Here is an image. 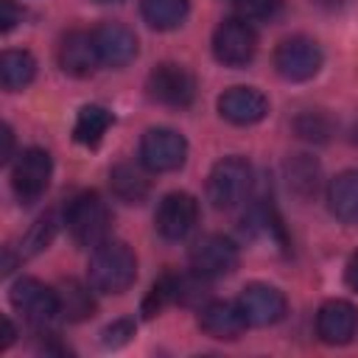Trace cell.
Returning <instances> with one entry per match:
<instances>
[{
  "label": "cell",
  "instance_id": "cell-1",
  "mask_svg": "<svg viewBox=\"0 0 358 358\" xmlns=\"http://www.w3.org/2000/svg\"><path fill=\"white\" fill-rule=\"evenodd\" d=\"M137 277V257L123 241H103L95 246L87 280L101 294H123Z\"/></svg>",
  "mask_w": 358,
  "mask_h": 358
},
{
  "label": "cell",
  "instance_id": "cell-2",
  "mask_svg": "<svg viewBox=\"0 0 358 358\" xmlns=\"http://www.w3.org/2000/svg\"><path fill=\"white\" fill-rule=\"evenodd\" d=\"M249 190H252V165L243 157L232 154L213 165L207 176V199L213 201V207L232 210L246 201Z\"/></svg>",
  "mask_w": 358,
  "mask_h": 358
},
{
  "label": "cell",
  "instance_id": "cell-3",
  "mask_svg": "<svg viewBox=\"0 0 358 358\" xmlns=\"http://www.w3.org/2000/svg\"><path fill=\"white\" fill-rule=\"evenodd\" d=\"M64 224L73 235L76 243L81 246H98L106 241L109 227H112V213L106 201L98 193H81L70 201L64 213Z\"/></svg>",
  "mask_w": 358,
  "mask_h": 358
},
{
  "label": "cell",
  "instance_id": "cell-4",
  "mask_svg": "<svg viewBox=\"0 0 358 358\" xmlns=\"http://www.w3.org/2000/svg\"><path fill=\"white\" fill-rule=\"evenodd\" d=\"M187 159V140L165 126L148 129L140 140V162L151 173H168L179 171Z\"/></svg>",
  "mask_w": 358,
  "mask_h": 358
},
{
  "label": "cell",
  "instance_id": "cell-5",
  "mask_svg": "<svg viewBox=\"0 0 358 358\" xmlns=\"http://www.w3.org/2000/svg\"><path fill=\"white\" fill-rule=\"evenodd\" d=\"M213 53L227 67H246L257 53V34L243 17H227L213 34Z\"/></svg>",
  "mask_w": 358,
  "mask_h": 358
},
{
  "label": "cell",
  "instance_id": "cell-6",
  "mask_svg": "<svg viewBox=\"0 0 358 358\" xmlns=\"http://www.w3.org/2000/svg\"><path fill=\"white\" fill-rule=\"evenodd\" d=\"M50 173H53V162L50 154L45 148H25L14 168H11V187L14 196L22 204H34L36 199L45 196L48 185H50Z\"/></svg>",
  "mask_w": 358,
  "mask_h": 358
},
{
  "label": "cell",
  "instance_id": "cell-7",
  "mask_svg": "<svg viewBox=\"0 0 358 358\" xmlns=\"http://www.w3.org/2000/svg\"><path fill=\"white\" fill-rule=\"evenodd\" d=\"M322 48L310 36H288L274 50V67L285 81H308L322 70Z\"/></svg>",
  "mask_w": 358,
  "mask_h": 358
},
{
  "label": "cell",
  "instance_id": "cell-8",
  "mask_svg": "<svg viewBox=\"0 0 358 358\" xmlns=\"http://www.w3.org/2000/svg\"><path fill=\"white\" fill-rule=\"evenodd\" d=\"M148 95L165 106H190L196 98V78L187 67L173 64V62H162L148 73Z\"/></svg>",
  "mask_w": 358,
  "mask_h": 358
},
{
  "label": "cell",
  "instance_id": "cell-9",
  "mask_svg": "<svg viewBox=\"0 0 358 358\" xmlns=\"http://www.w3.org/2000/svg\"><path fill=\"white\" fill-rule=\"evenodd\" d=\"M11 305L34 327L48 324L59 313V296H56V291L48 288L45 282L34 280V277H20L11 285Z\"/></svg>",
  "mask_w": 358,
  "mask_h": 358
},
{
  "label": "cell",
  "instance_id": "cell-10",
  "mask_svg": "<svg viewBox=\"0 0 358 358\" xmlns=\"http://www.w3.org/2000/svg\"><path fill=\"white\" fill-rule=\"evenodd\" d=\"M190 268L207 280L227 277L238 268V246L224 235H204L190 249Z\"/></svg>",
  "mask_w": 358,
  "mask_h": 358
},
{
  "label": "cell",
  "instance_id": "cell-11",
  "mask_svg": "<svg viewBox=\"0 0 358 358\" xmlns=\"http://www.w3.org/2000/svg\"><path fill=\"white\" fill-rule=\"evenodd\" d=\"M238 308H241L246 324L266 327V324H277L285 316L288 302H285V294L280 288H274L268 282H252L241 291Z\"/></svg>",
  "mask_w": 358,
  "mask_h": 358
},
{
  "label": "cell",
  "instance_id": "cell-12",
  "mask_svg": "<svg viewBox=\"0 0 358 358\" xmlns=\"http://www.w3.org/2000/svg\"><path fill=\"white\" fill-rule=\"evenodd\" d=\"M196 221H199V204H196V199L190 193H182V190L179 193H168L159 201L157 213H154V227L165 241L187 238L193 232Z\"/></svg>",
  "mask_w": 358,
  "mask_h": 358
},
{
  "label": "cell",
  "instance_id": "cell-13",
  "mask_svg": "<svg viewBox=\"0 0 358 358\" xmlns=\"http://www.w3.org/2000/svg\"><path fill=\"white\" fill-rule=\"evenodd\" d=\"M358 333V308L347 299H330L316 313V336L324 344H347Z\"/></svg>",
  "mask_w": 358,
  "mask_h": 358
},
{
  "label": "cell",
  "instance_id": "cell-14",
  "mask_svg": "<svg viewBox=\"0 0 358 358\" xmlns=\"http://www.w3.org/2000/svg\"><path fill=\"white\" fill-rule=\"evenodd\" d=\"M218 112L235 126H252L266 117L268 98L255 87H229L218 95Z\"/></svg>",
  "mask_w": 358,
  "mask_h": 358
},
{
  "label": "cell",
  "instance_id": "cell-15",
  "mask_svg": "<svg viewBox=\"0 0 358 358\" xmlns=\"http://www.w3.org/2000/svg\"><path fill=\"white\" fill-rule=\"evenodd\" d=\"M101 64L106 67H126L137 56V36L123 22H103L92 31Z\"/></svg>",
  "mask_w": 358,
  "mask_h": 358
},
{
  "label": "cell",
  "instance_id": "cell-16",
  "mask_svg": "<svg viewBox=\"0 0 358 358\" xmlns=\"http://www.w3.org/2000/svg\"><path fill=\"white\" fill-rule=\"evenodd\" d=\"M59 64L73 78H87L101 64L95 36L87 31H70L59 45Z\"/></svg>",
  "mask_w": 358,
  "mask_h": 358
},
{
  "label": "cell",
  "instance_id": "cell-17",
  "mask_svg": "<svg viewBox=\"0 0 358 358\" xmlns=\"http://www.w3.org/2000/svg\"><path fill=\"white\" fill-rule=\"evenodd\" d=\"M199 327L218 341H235L246 330V319L238 302H207L199 316Z\"/></svg>",
  "mask_w": 358,
  "mask_h": 358
},
{
  "label": "cell",
  "instance_id": "cell-18",
  "mask_svg": "<svg viewBox=\"0 0 358 358\" xmlns=\"http://www.w3.org/2000/svg\"><path fill=\"white\" fill-rule=\"evenodd\" d=\"M327 204L338 221L358 224V171H344L330 182Z\"/></svg>",
  "mask_w": 358,
  "mask_h": 358
},
{
  "label": "cell",
  "instance_id": "cell-19",
  "mask_svg": "<svg viewBox=\"0 0 358 358\" xmlns=\"http://www.w3.org/2000/svg\"><path fill=\"white\" fill-rule=\"evenodd\" d=\"M36 76V62L28 50H6L0 56V84L6 92L25 90Z\"/></svg>",
  "mask_w": 358,
  "mask_h": 358
},
{
  "label": "cell",
  "instance_id": "cell-20",
  "mask_svg": "<svg viewBox=\"0 0 358 358\" xmlns=\"http://www.w3.org/2000/svg\"><path fill=\"white\" fill-rule=\"evenodd\" d=\"M56 296H59V313L67 322H84V319H90L95 313L92 291L87 285H81L78 280H64L56 288Z\"/></svg>",
  "mask_w": 358,
  "mask_h": 358
},
{
  "label": "cell",
  "instance_id": "cell-21",
  "mask_svg": "<svg viewBox=\"0 0 358 358\" xmlns=\"http://www.w3.org/2000/svg\"><path fill=\"white\" fill-rule=\"evenodd\" d=\"M143 20L157 31H171L185 22L190 0H140Z\"/></svg>",
  "mask_w": 358,
  "mask_h": 358
},
{
  "label": "cell",
  "instance_id": "cell-22",
  "mask_svg": "<svg viewBox=\"0 0 358 358\" xmlns=\"http://www.w3.org/2000/svg\"><path fill=\"white\" fill-rule=\"evenodd\" d=\"M109 126H112V112H109L106 106L87 103V106H81V112H78V117H76L73 137H76L81 145H98Z\"/></svg>",
  "mask_w": 358,
  "mask_h": 358
},
{
  "label": "cell",
  "instance_id": "cell-23",
  "mask_svg": "<svg viewBox=\"0 0 358 358\" xmlns=\"http://www.w3.org/2000/svg\"><path fill=\"white\" fill-rule=\"evenodd\" d=\"M109 187L126 204H140L148 196V179L134 165H115L109 171Z\"/></svg>",
  "mask_w": 358,
  "mask_h": 358
},
{
  "label": "cell",
  "instance_id": "cell-24",
  "mask_svg": "<svg viewBox=\"0 0 358 358\" xmlns=\"http://www.w3.org/2000/svg\"><path fill=\"white\" fill-rule=\"evenodd\" d=\"M285 176H288V187H291L296 196H302V199L313 196L316 187H319V165H316V159L308 157V154H296L294 159H288Z\"/></svg>",
  "mask_w": 358,
  "mask_h": 358
},
{
  "label": "cell",
  "instance_id": "cell-25",
  "mask_svg": "<svg viewBox=\"0 0 358 358\" xmlns=\"http://www.w3.org/2000/svg\"><path fill=\"white\" fill-rule=\"evenodd\" d=\"M171 302H179V277L176 274H162L151 285V291L145 294V299H143V316L151 319V316L162 313Z\"/></svg>",
  "mask_w": 358,
  "mask_h": 358
},
{
  "label": "cell",
  "instance_id": "cell-26",
  "mask_svg": "<svg viewBox=\"0 0 358 358\" xmlns=\"http://www.w3.org/2000/svg\"><path fill=\"white\" fill-rule=\"evenodd\" d=\"M294 131L302 137V140H310V143H324L333 131V120L324 115V112H302L296 120H294Z\"/></svg>",
  "mask_w": 358,
  "mask_h": 358
},
{
  "label": "cell",
  "instance_id": "cell-27",
  "mask_svg": "<svg viewBox=\"0 0 358 358\" xmlns=\"http://www.w3.org/2000/svg\"><path fill=\"white\" fill-rule=\"evenodd\" d=\"M53 232H56L53 215H42V218L31 227V232L25 235V241H22V257H31V255L48 249V243L53 241Z\"/></svg>",
  "mask_w": 358,
  "mask_h": 358
},
{
  "label": "cell",
  "instance_id": "cell-28",
  "mask_svg": "<svg viewBox=\"0 0 358 358\" xmlns=\"http://www.w3.org/2000/svg\"><path fill=\"white\" fill-rule=\"evenodd\" d=\"M243 20H268L280 11L282 0H232Z\"/></svg>",
  "mask_w": 358,
  "mask_h": 358
},
{
  "label": "cell",
  "instance_id": "cell-29",
  "mask_svg": "<svg viewBox=\"0 0 358 358\" xmlns=\"http://www.w3.org/2000/svg\"><path fill=\"white\" fill-rule=\"evenodd\" d=\"M101 336H103V344H106V347H123V344L134 336V322H131V319H117V322H112Z\"/></svg>",
  "mask_w": 358,
  "mask_h": 358
},
{
  "label": "cell",
  "instance_id": "cell-30",
  "mask_svg": "<svg viewBox=\"0 0 358 358\" xmlns=\"http://www.w3.org/2000/svg\"><path fill=\"white\" fill-rule=\"evenodd\" d=\"M20 20H22V11L17 8V3L14 0H0V28L11 31Z\"/></svg>",
  "mask_w": 358,
  "mask_h": 358
},
{
  "label": "cell",
  "instance_id": "cell-31",
  "mask_svg": "<svg viewBox=\"0 0 358 358\" xmlns=\"http://www.w3.org/2000/svg\"><path fill=\"white\" fill-rule=\"evenodd\" d=\"M3 148H0V162H8L14 157V134H11V126L3 123Z\"/></svg>",
  "mask_w": 358,
  "mask_h": 358
},
{
  "label": "cell",
  "instance_id": "cell-32",
  "mask_svg": "<svg viewBox=\"0 0 358 358\" xmlns=\"http://www.w3.org/2000/svg\"><path fill=\"white\" fill-rule=\"evenodd\" d=\"M344 277H347V285L352 288V291H358V252L350 257V263H347V271H344Z\"/></svg>",
  "mask_w": 358,
  "mask_h": 358
},
{
  "label": "cell",
  "instance_id": "cell-33",
  "mask_svg": "<svg viewBox=\"0 0 358 358\" xmlns=\"http://www.w3.org/2000/svg\"><path fill=\"white\" fill-rule=\"evenodd\" d=\"M14 336H17V330H14V324L8 322V319H3V341H0V347L6 350L11 341H14Z\"/></svg>",
  "mask_w": 358,
  "mask_h": 358
},
{
  "label": "cell",
  "instance_id": "cell-34",
  "mask_svg": "<svg viewBox=\"0 0 358 358\" xmlns=\"http://www.w3.org/2000/svg\"><path fill=\"white\" fill-rule=\"evenodd\" d=\"M350 0H316V6H322V8H327V11H338V8H344Z\"/></svg>",
  "mask_w": 358,
  "mask_h": 358
},
{
  "label": "cell",
  "instance_id": "cell-35",
  "mask_svg": "<svg viewBox=\"0 0 358 358\" xmlns=\"http://www.w3.org/2000/svg\"><path fill=\"white\" fill-rule=\"evenodd\" d=\"M352 140H355V143H358V123H355V126H352Z\"/></svg>",
  "mask_w": 358,
  "mask_h": 358
},
{
  "label": "cell",
  "instance_id": "cell-36",
  "mask_svg": "<svg viewBox=\"0 0 358 358\" xmlns=\"http://www.w3.org/2000/svg\"><path fill=\"white\" fill-rule=\"evenodd\" d=\"M98 3H120V0H98Z\"/></svg>",
  "mask_w": 358,
  "mask_h": 358
}]
</instances>
